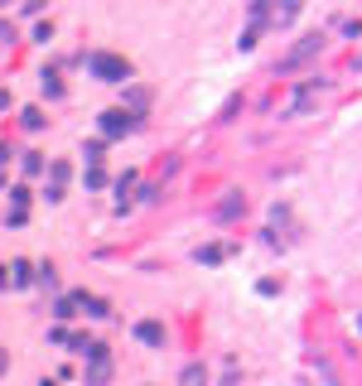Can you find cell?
<instances>
[{
  "label": "cell",
  "instance_id": "1",
  "mask_svg": "<svg viewBox=\"0 0 362 386\" xmlns=\"http://www.w3.org/2000/svg\"><path fill=\"white\" fill-rule=\"evenodd\" d=\"M87 68H92L102 83H126V78H131V63L116 58V54H92V58H87Z\"/></svg>",
  "mask_w": 362,
  "mask_h": 386
},
{
  "label": "cell",
  "instance_id": "2",
  "mask_svg": "<svg viewBox=\"0 0 362 386\" xmlns=\"http://www.w3.org/2000/svg\"><path fill=\"white\" fill-rule=\"evenodd\" d=\"M102 136H126V131H136L140 126V116H126V111H102Z\"/></svg>",
  "mask_w": 362,
  "mask_h": 386
},
{
  "label": "cell",
  "instance_id": "3",
  "mask_svg": "<svg viewBox=\"0 0 362 386\" xmlns=\"http://www.w3.org/2000/svg\"><path fill=\"white\" fill-rule=\"evenodd\" d=\"M136 338H140V343H150V348H165V324L140 319V324H136Z\"/></svg>",
  "mask_w": 362,
  "mask_h": 386
},
{
  "label": "cell",
  "instance_id": "4",
  "mask_svg": "<svg viewBox=\"0 0 362 386\" xmlns=\"http://www.w3.org/2000/svg\"><path fill=\"white\" fill-rule=\"evenodd\" d=\"M319 44H324V39H319V34H314V39H305V44H300V49H290V58H285V63H280V68H295V63H305L309 54H319Z\"/></svg>",
  "mask_w": 362,
  "mask_h": 386
},
{
  "label": "cell",
  "instance_id": "5",
  "mask_svg": "<svg viewBox=\"0 0 362 386\" xmlns=\"http://www.w3.org/2000/svg\"><path fill=\"white\" fill-rule=\"evenodd\" d=\"M179 386H208V372H203V362H189V367L179 372Z\"/></svg>",
  "mask_w": 362,
  "mask_h": 386
},
{
  "label": "cell",
  "instance_id": "6",
  "mask_svg": "<svg viewBox=\"0 0 362 386\" xmlns=\"http://www.w3.org/2000/svg\"><path fill=\"white\" fill-rule=\"evenodd\" d=\"M237 208H242V198H237V193H232V198H223V208H218V218H232V213H237Z\"/></svg>",
  "mask_w": 362,
  "mask_h": 386
},
{
  "label": "cell",
  "instance_id": "7",
  "mask_svg": "<svg viewBox=\"0 0 362 386\" xmlns=\"http://www.w3.org/2000/svg\"><path fill=\"white\" fill-rule=\"evenodd\" d=\"M126 102H131L136 111H145V102H150V92H140V87H136V92H126Z\"/></svg>",
  "mask_w": 362,
  "mask_h": 386
},
{
  "label": "cell",
  "instance_id": "8",
  "mask_svg": "<svg viewBox=\"0 0 362 386\" xmlns=\"http://www.w3.org/2000/svg\"><path fill=\"white\" fill-rule=\"evenodd\" d=\"M44 92H49V97H63V83H58L54 73H44Z\"/></svg>",
  "mask_w": 362,
  "mask_h": 386
},
{
  "label": "cell",
  "instance_id": "9",
  "mask_svg": "<svg viewBox=\"0 0 362 386\" xmlns=\"http://www.w3.org/2000/svg\"><path fill=\"white\" fill-rule=\"evenodd\" d=\"M10 271H15V276H10V280H15V285H29V266H25V261H15Z\"/></svg>",
  "mask_w": 362,
  "mask_h": 386
},
{
  "label": "cell",
  "instance_id": "10",
  "mask_svg": "<svg viewBox=\"0 0 362 386\" xmlns=\"http://www.w3.org/2000/svg\"><path fill=\"white\" fill-rule=\"evenodd\" d=\"M198 261H208V266H213V261H223V247H203V251H198Z\"/></svg>",
  "mask_w": 362,
  "mask_h": 386
},
{
  "label": "cell",
  "instance_id": "11",
  "mask_svg": "<svg viewBox=\"0 0 362 386\" xmlns=\"http://www.w3.org/2000/svg\"><path fill=\"white\" fill-rule=\"evenodd\" d=\"M39 126H44V116H39V111L29 107V111H25V131H39Z\"/></svg>",
  "mask_w": 362,
  "mask_h": 386
},
{
  "label": "cell",
  "instance_id": "12",
  "mask_svg": "<svg viewBox=\"0 0 362 386\" xmlns=\"http://www.w3.org/2000/svg\"><path fill=\"white\" fill-rule=\"evenodd\" d=\"M39 169H44V160H39V155L29 150V155H25V174H39Z\"/></svg>",
  "mask_w": 362,
  "mask_h": 386
},
{
  "label": "cell",
  "instance_id": "13",
  "mask_svg": "<svg viewBox=\"0 0 362 386\" xmlns=\"http://www.w3.org/2000/svg\"><path fill=\"white\" fill-rule=\"evenodd\" d=\"M0 285H5V271H0Z\"/></svg>",
  "mask_w": 362,
  "mask_h": 386
},
{
  "label": "cell",
  "instance_id": "14",
  "mask_svg": "<svg viewBox=\"0 0 362 386\" xmlns=\"http://www.w3.org/2000/svg\"><path fill=\"white\" fill-rule=\"evenodd\" d=\"M39 386H54V382H39Z\"/></svg>",
  "mask_w": 362,
  "mask_h": 386
}]
</instances>
